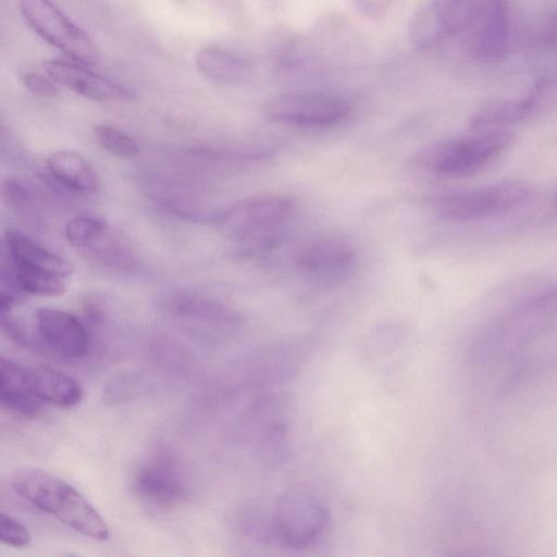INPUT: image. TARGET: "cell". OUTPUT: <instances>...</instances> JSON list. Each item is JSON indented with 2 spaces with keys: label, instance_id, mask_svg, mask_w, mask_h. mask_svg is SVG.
I'll use <instances>...</instances> for the list:
<instances>
[{
  "label": "cell",
  "instance_id": "12",
  "mask_svg": "<svg viewBox=\"0 0 557 557\" xmlns=\"http://www.w3.org/2000/svg\"><path fill=\"white\" fill-rule=\"evenodd\" d=\"M42 66L54 82L85 98L95 101H126L134 98V94L126 87L86 69L76 61L47 60Z\"/></svg>",
  "mask_w": 557,
  "mask_h": 557
},
{
  "label": "cell",
  "instance_id": "15",
  "mask_svg": "<svg viewBox=\"0 0 557 557\" xmlns=\"http://www.w3.org/2000/svg\"><path fill=\"white\" fill-rule=\"evenodd\" d=\"M161 307L171 314L220 324H237L242 317L231 307L194 292H171L160 300Z\"/></svg>",
  "mask_w": 557,
  "mask_h": 557
},
{
  "label": "cell",
  "instance_id": "10",
  "mask_svg": "<svg viewBox=\"0 0 557 557\" xmlns=\"http://www.w3.org/2000/svg\"><path fill=\"white\" fill-rule=\"evenodd\" d=\"M355 252L345 242L318 238L301 246L296 256L298 271L314 283L325 286L342 282L350 272Z\"/></svg>",
  "mask_w": 557,
  "mask_h": 557
},
{
  "label": "cell",
  "instance_id": "4",
  "mask_svg": "<svg viewBox=\"0 0 557 557\" xmlns=\"http://www.w3.org/2000/svg\"><path fill=\"white\" fill-rule=\"evenodd\" d=\"M331 524L327 507L311 493L293 488L270 508L269 544L307 549L321 542Z\"/></svg>",
  "mask_w": 557,
  "mask_h": 557
},
{
  "label": "cell",
  "instance_id": "8",
  "mask_svg": "<svg viewBox=\"0 0 557 557\" xmlns=\"http://www.w3.org/2000/svg\"><path fill=\"white\" fill-rule=\"evenodd\" d=\"M267 114L275 122L306 128H324L341 123L349 113L342 98L311 91L288 92L269 101Z\"/></svg>",
  "mask_w": 557,
  "mask_h": 557
},
{
  "label": "cell",
  "instance_id": "21",
  "mask_svg": "<svg viewBox=\"0 0 557 557\" xmlns=\"http://www.w3.org/2000/svg\"><path fill=\"white\" fill-rule=\"evenodd\" d=\"M1 193L4 201L16 213L25 219H38L34 213L37 205L36 194L27 183L20 178L7 177L2 181Z\"/></svg>",
  "mask_w": 557,
  "mask_h": 557
},
{
  "label": "cell",
  "instance_id": "19",
  "mask_svg": "<svg viewBox=\"0 0 557 557\" xmlns=\"http://www.w3.org/2000/svg\"><path fill=\"white\" fill-rule=\"evenodd\" d=\"M9 280L18 290L29 295L58 297L65 293L61 277L10 261Z\"/></svg>",
  "mask_w": 557,
  "mask_h": 557
},
{
  "label": "cell",
  "instance_id": "17",
  "mask_svg": "<svg viewBox=\"0 0 557 557\" xmlns=\"http://www.w3.org/2000/svg\"><path fill=\"white\" fill-rule=\"evenodd\" d=\"M33 388L38 398L60 407H72L83 398L81 384L72 376L48 366L29 368Z\"/></svg>",
  "mask_w": 557,
  "mask_h": 557
},
{
  "label": "cell",
  "instance_id": "20",
  "mask_svg": "<svg viewBox=\"0 0 557 557\" xmlns=\"http://www.w3.org/2000/svg\"><path fill=\"white\" fill-rule=\"evenodd\" d=\"M196 65L199 72L214 82H231L244 71V65L235 55L216 49L206 48L198 52Z\"/></svg>",
  "mask_w": 557,
  "mask_h": 557
},
{
  "label": "cell",
  "instance_id": "14",
  "mask_svg": "<svg viewBox=\"0 0 557 557\" xmlns=\"http://www.w3.org/2000/svg\"><path fill=\"white\" fill-rule=\"evenodd\" d=\"M4 246L9 260L14 263L45 271L61 278L69 277L74 271L70 261L14 228L4 232Z\"/></svg>",
  "mask_w": 557,
  "mask_h": 557
},
{
  "label": "cell",
  "instance_id": "26",
  "mask_svg": "<svg viewBox=\"0 0 557 557\" xmlns=\"http://www.w3.org/2000/svg\"><path fill=\"white\" fill-rule=\"evenodd\" d=\"M552 203H553V208H554L555 210H557V190H556L555 195L553 196V201H552Z\"/></svg>",
  "mask_w": 557,
  "mask_h": 557
},
{
  "label": "cell",
  "instance_id": "7",
  "mask_svg": "<svg viewBox=\"0 0 557 557\" xmlns=\"http://www.w3.org/2000/svg\"><path fill=\"white\" fill-rule=\"evenodd\" d=\"M18 5L29 27L72 61L88 66L99 61L94 41L50 0H18Z\"/></svg>",
  "mask_w": 557,
  "mask_h": 557
},
{
  "label": "cell",
  "instance_id": "22",
  "mask_svg": "<svg viewBox=\"0 0 557 557\" xmlns=\"http://www.w3.org/2000/svg\"><path fill=\"white\" fill-rule=\"evenodd\" d=\"M94 134L104 150L120 159L132 160L139 153L135 139L115 127L98 125L94 129Z\"/></svg>",
  "mask_w": 557,
  "mask_h": 557
},
{
  "label": "cell",
  "instance_id": "13",
  "mask_svg": "<svg viewBox=\"0 0 557 557\" xmlns=\"http://www.w3.org/2000/svg\"><path fill=\"white\" fill-rule=\"evenodd\" d=\"M0 403L16 414L35 418L42 411V400L36 395L26 369L1 356L0 358Z\"/></svg>",
  "mask_w": 557,
  "mask_h": 557
},
{
  "label": "cell",
  "instance_id": "2",
  "mask_svg": "<svg viewBox=\"0 0 557 557\" xmlns=\"http://www.w3.org/2000/svg\"><path fill=\"white\" fill-rule=\"evenodd\" d=\"M13 490L38 509L74 531L97 541L109 539V528L92 504L59 476L36 468L16 470Z\"/></svg>",
  "mask_w": 557,
  "mask_h": 557
},
{
  "label": "cell",
  "instance_id": "25",
  "mask_svg": "<svg viewBox=\"0 0 557 557\" xmlns=\"http://www.w3.org/2000/svg\"><path fill=\"white\" fill-rule=\"evenodd\" d=\"M22 81L24 86L35 96L50 98L58 94L55 85L39 74L26 73Z\"/></svg>",
  "mask_w": 557,
  "mask_h": 557
},
{
  "label": "cell",
  "instance_id": "9",
  "mask_svg": "<svg viewBox=\"0 0 557 557\" xmlns=\"http://www.w3.org/2000/svg\"><path fill=\"white\" fill-rule=\"evenodd\" d=\"M134 488L143 502L169 507L185 499L188 481L180 462L162 451L140 465L134 475Z\"/></svg>",
  "mask_w": 557,
  "mask_h": 557
},
{
  "label": "cell",
  "instance_id": "11",
  "mask_svg": "<svg viewBox=\"0 0 557 557\" xmlns=\"http://www.w3.org/2000/svg\"><path fill=\"white\" fill-rule=\"evenodd\" d=\"M37 334L42 344L66 359H79L89 349V334L85 324L74 314L53 308L36 312Z\"/></svg>",
  "mask_w": 557,
  "mask_h": 557
},
{
  "label": "cell",
  "instance_id": "24",
  "mask_svg": "<svg viewBox=\"0 0 557 557\" xmlns=\"http://www.w3.org/2000/svg\"><path fill=\"white\" fill-rule=\"evenodd\" d=\"M0 540L9 546L25 547L30 543L32 536L22 522L5 512H1Z\"/></svg>",
  "mask_w": 557,
  "mask_h": 557
},
{
  "label": "cell",
  "instance_id": "23",
  "mask_svg": "<svg viewBox=\"0 0 557 557\" xmlns=\"http://www.w3.org/2000/svg\"><path fill=\"white\" fill-rule=\"evenodd\" d=\"M108 225L94 216H77L67 222L64 236L67 243L76 248H87L106 233Z\"/></svg>",
  "mask_w": 557,
  "mask_h": 557
},
{
  "label": "cell",
  "instance_id": "16",
  "mask_svg": "<svg viewBox=\"0 0 557 557\" xmlns=\"http://www.w3.org/2000/svg\"><path fill=\"white\" fill-rule=\"evenodd\" d=\"M47 166L60 184L74 191L96 193L101 186L94 166L77 152L53 151L47 159Z\"/></svg>",
  "mask_w": 557,
  "mask_h": 557
},
{
  "label": "cell",
  "instance_id": "3",
  "mask_svg": "<svg viewBox=\"0 0 557 557\" xmlns=\"http://www.w3.org/2000/svg\"><path fill=\"white\" fill-rule=\"evenodd\" d=\"M296 211L293 197L267 193L236 201L221 211L215 222L223 236L242 243L247 252L265 253L280 244Z\"/></svg>",
  "mask_w": 557,
  "mask_h": 557
},
{
  "label": "cell",
  "instance_id": "5",
  "mask_svg": "<svg viewBox=\"0 0 557 557\" xmlns=\"http://www.w3.org/2000/svg\"><path fill=\"white\" fill-rule=\"evenodd\" d=\"M511 141L512 134L504 128L474 131L467 137L432 146L422 153L421 161L437 175L469 176L497 159Z\"/></svg>",
  "mask_w": 557,
  "mask_h": 557
},
{
  "label": "cell",
  "instance_id": "18",
  "mask_svg": "<svg viewBox=\"0 0 557 557\" xmlns=\"http://www.w3.org/2000/svg\"><path fill=\"white\" fill-rule=\"evenodd\" d=\"M541 90L532 91L528 97L517 101H498L481 109L471 121L473 131L502 128L527 117L535 108Z\"/></svg>",
  "mask_w": 557,
  "mask_h": 557
},
{
  "label": "cell",
  "instance_id": "6",
  "mask_svg": "<svg viewBox=\"0 0 557 557\" xmlns=\"http://www.w3.org/2000/svg\"><path fill=\"white\" fill-rule=\"evenodd\" d=\"M531 187L523 181L506 180L479 189L449 193L431 200L440 218L453 222L484 221L504 215L525 203Z\"/></svg>",
  "mask_w": 557,
  "mask_h": 557
},
{
  "label": "cell",
  "instance_id": "1",
  "mask_svg": "<svg viewBox=\"0 0 557 557\" xmlns=\"http://www.w3.org/2000/svg\"><path fill=\"white\" fill-rule=\"evenodd\" d=\"M557 320V286L529 298L486 326L475 339L471 360L481 370L518 359Z\"/></svg>",
  "mask_w": 557,
  "mask_h": 557
}]
</instances>
